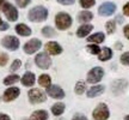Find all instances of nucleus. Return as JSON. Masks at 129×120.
Segmentation results:
<instances>
[{"instance_id": "nucleus-39", "label": "nucleus", "mask_w": 129, "mask_h": 120, "mask_svg": "<svg viewBox=\"0 0 129 120\" xmlns=\"http://www.w3.org/2000/svg\"><path fill=\"white\" fill-rule=\"evenodd\" d=\"M123 32H124V36L127 37V38H129V24L124 27V29H123Z\"/></svg>"}, {"instance_id": "nucleus-37", "label": "nucleus", "mask_w": 129, "mask_h": 120, "mask_svg": "<svg viewBox=\"0 0 129 120\" xmlns=\"http://www.w3.org/2000/svg\"><path fill=\"white\" fill-rule=\"evenodd\" d=\"M123 14H124V16H129V3H127V4L123 6Z\"/></svg>"}, {"instance_id": "nucleus-2", "label": "nucleus", "mask_w": 129, "mask_h": 120, "mask_svg": "<svg viewBox=\"0 0 129 120\" xmlns=\"http://www.w3.org/2000/svg\"><path fill=\"white\" fill-rule=\"evenodd\" d=\"M72 17L66 12H59L55 16V25L59 30H67L72 25Z\"/></svg>"}, {"instance_id": "nucleus-31", "label": "nucleus", "mask_w": 129, "mask_h": 120, "mask_svg": "<svg viewBox=\"0 0 129 120\" xmlns=\"http://www.w3.org/2000/svg\"><path fill=\"white\" fill-rule=\"evenodd\" d=\"M22 66V61L19 59H14L13 63L11 64V66H10V70L12 71V72H14V71H17V70H19V67Z\"/></svg>"}, {"instance_id": "nucleus-25", "label": "nucleus", "mask_w": 129, "mask_h": 120, "mask_svg": "<svg viewBox=\"0 0 129 120\" xmlns=\"http://www.w3.org/2000/svg\"><path fill=\"white\" fill-rule=\"evenodd\" d=\"M19 76L18 74H10V76H7V77H5L4 82L3 83L5 84V85H12V84L17 83V82H19Z\"/></svg>"}, {"instance_id": "nucleus-7", "label": "nucleus", "mask_w": 129, "mask_h": 120, "mask_svg": "<svg viewBox=\"0 0 129 120\" xmlns=\"http://www.w3.org/2000/svg\"><path fill=\"white\" fill-rule=\"evenodd\" d=\"M3 12H4L5 17L9 19L10 22H16L18 19V10L14 7L12 4L6 3L3 7Z\"/></svg>"}, {"instance_id": "nucleus-16", "label": "nucleus", "mask_w": 129, "mask_h": 120, "mask_svg": "<svg viewBox=\"0 0 129 120\" xmlns=\"http://www.w3.org/2000/svg\"><path fill=\"white\" fill-rule=\"evenodd\" d=\"M92 30H93L92 24H83V25H80L78 28V30H77V36L78 37H86Z\"/></svg>"}, {"instance_id": "nucleus-18", "label": "nucleus", "mask_w": 129, "mask_h": 120, "mask_svg": "<svg viewBox=\"0 0 129 120\" xmlns=\"http://www.w3.org/2000/svg\"><path fill=\"white\" fill-rule=\"evenodd\" d=\"M49 115H48V112L40 109V111H35L30 115V120H48Z\"/></svg>"}, {"instance_id": "nucleus-3", "label": "nucleus", "mask_w": 129, "mask_h": 120, "mask_svg": "<svg viewBox=\"0 0 129 120\" xmlns=\"http://www.w3.org/2000/svg\"><path fill=\"white\" fill-rule=\"evenodd\" d=\"M28 97L29 101L34 103V105H37V103H42L47 100V95L46 92H43L41 89H30L28 92Z\"/></svg>"}, {"instance_id": "nucleus-42", "label": "nucleus", "mask_w": 129, "mask_h": 120, "mask_svg": "<svg viewBox=\"0 0 129 120\" xmlns=\"http://www.w3.org/2000/svg\"><path fill=\"white\" fill-rule=\"evenodd\" d=\"M7 1L6 0H0V10H3V7H4V5L6 4Z\"/></svg>"}, {"instance_id": "nucleus-44", "label": "nucleus", "mask_w": 129, "mask_h": 120, "mask_svg": "<svg viewBox=\"0 0 129 120\" xmlns=\"http://www.w3.org/2000/svg\"><path fill=\"white\" fill-rule=\"evenodd\" d=\"M124 120H129V115H127V116H125V118H124Z\"/></svg>"}, {"instance_id": "nucleus-35", "label": "nucleus", "mask_w": 129, "mask_h": 120, "mask_svg": "<svg viewBox=\"0 0 129 120\" xmlns=\"http://www.w3.org/2000/svg\"><path fill=\"white\" fill-rule=\"evenodd\" d=\"M56 1L61 5H73L75 3V0H56Z\"/></svg>"}, {"instance_id": "nucleus-26", "label": "nucleus", "mask_w": 129, "mask_h": 120, "mask_svg": "<svg viewBox=\"0 0 129 120\" xmlns=\"http://www.w3.org/2000/svg\"><path fill=\"white\" fill-rule=\"evenodd\" d=\"M85 90H86V84H85V82L79 81L78 83L75 84V88H74L75 94H77V95H81V94L85 92Z\"/></svg>"}, {"instance_id": "nucleus-28", "label": "nucleus", "mask_w": 129, "mask_h": 120, "mask_svg": "<svg viewBox=\"0 0 129 120\" xmlns=\"http://www.w3.org/2000/svg\"><path fill=\"white\" fill-rule=\"evenodd\" d=\"M79 4L83 9H90V7L94 6L96 0H79Z\"/></svg>"}, {"instance_id": "nucleus-10", "label": "nucleus", "mask_w": 129, "mask_h": 120, "mask_svg": "<svg viewBox=\"0 0 129 120\" xmlns=\"http://www.w3.org/2000/svg\"><path fill=\"white\" fill-rule=\"evenodd\" d=\"M116 11V5L114 3H110V1H106L104 4H102L98 9V13L99 16H103V17H109L111 14H114Z\"/></svg>"}, {"instance_id": "nucleus-11", "label": "nucleus", "mask_w": 129, "mask_h": 120, "mask_svg": "<svg viewBox=\"0 0 129 120\" xmlns=\"http://www.w3.org/2000/svg\"><path fill=\"white\" fill-rule=\"evenodd\" d=\"M19 94H20L19 88H17V87H10L3 94V100L5 102H11V101H13V100H16L19 96Z\"/></svg>"}, {"instance_id": "nucleus-38", "label": "nucleus", "mask_w": 129, "mask_h": 120, "mask_svg": "<svg viewBox=\"0 0 129 120\" xmlns=\"http://www.w3.org/2000/svg\"><path fill=\"white\" fill-rule=\"evenodd\" d=\"M0 120H11V118L5 113H0Z\"/></svg>"}, {"instance_id": "nucleus-5", "label": "nucleus", "mask_w": 129, "mask_h": 120, "mask_svg": "<svg viewBox=\"0 0 129 120\" xmlns=\"http://www.w3.org/2000/svg\"><path fill=\"white\" fill-rule=\"evenodd\" d=\"M19 40L16 36H12V35H7L5 36L3 40H1V46L9 49V51H17L19 48Z\"/></svg>"}, {"instance_id": "nucleus-13", "label": "nucleus", "mask_w": 129, "mask_h": 120, "mask_svg": "<svg viewBox=\"0 0 129 120\" xmlns=\"http://www.w3.org/2000/svg\"><path fill=\"white\" fill-rule=\"evenodd\" d=\"M44 48H46V53L50 54V55H59V54L62 53V47L57 42H54V41L48 42L44 46Z\"/></svg>"}, {"instance_id": "nucleus-23", "label": "nucleus", "mask_w": 129, "mask_h": 120, "mask_svg": "<svg viewBox=\"0 0 129 120\" xmlns=\"http://www.w3.org/2000/svg\"><path fill=\"white\" fill-rule=\"evenodd\" d=\"M63 112H64V105L62 102H57V103H55V105L51 106V113H53L55 116L61 115Z\"/></svg>"}, {"instance_id": "nucleus-6", "label": "nucleus", "mask_w": 129, "mask_h": 120, "mask_svg": "<svg viewBox=\"0 0 129 120\" xmlns=\"http://www.w3.org/2000/svg\"><path fill=\"white\" fill-rule=\"evenodd\" d=\"M110 115L109 108L105 103H99L93 111V119L94 120H106Z\"/></svg>"}, {"instance_id": "nucleus-45", "label": "nucleus", "mask_w": 129, "mask_h": 120, "mask_svg": "<svg viewBox=\"0 0 129 120\" xmlns=\"http://www.w3.org/2000/svg\"><path fill=\"white\" fill-rule=\"evenodd\" d=\"M22 120H28V119H22Z\"/></svg>"}, {"instance_id": "nucleus-40", "label": "nucleus", "mask_w": 129, "mask_h": 120, "mask_svg": "<svg viewBox=\"0 0 129 120\" xmlns=\"http://www.w3.org/2000/svg\"><path fill=\"white\" fill-rule=\"evenodd\" d=\"M7 29H9V24L5 23V22L0 25V31H4V30H7Z\"/></svg>"}, {"instance_id": "nucleus-12", "label": "nucleus", "mask_w": 129, "mask_h": 120, "mask_svg": "<svg viewBox=\"0 0 129 120\" xmlns=\"http://www.w3.org/2000/svg\"><path fill=\"white\" fill-rule=\"evenodd\" d=\"M47 94L55 100H61L64 97V91L63 89L59 87V85H50L49 88H47Z\"/></svg>"}, {"instance_id": "nucleus-20", "label": "nucleus", "mask_w": 129, "mask_h": 120, "mask_svg": "<svg viewBox=\"0 0 129 120\" xmlns=\"http://www.w3.org/2000/svg\"><path fill=\"white\" fill-rule=\"evenodd\" d=\"M98 58L101 61H108L112 58V51L108 47H104L103 49H101V53L98 54Z\"/></svg>"}, {"instance_id": "nucleus-21", "label": "nucleus", "mask_w": 129, "mask_h": 120, "mask_svg": "<svg viewBox=\"0 0 129 120\" xmlns=\"http://www.w3.org/2000/svg\"><path fill=\"white\" fill-rule=\"evenodd\" d=\"M38 84H40L41 87H43V88H49L51 85L50 76H49V74H46V73L41 74V76L38 77Z\"/></svg>"}, {"instance_id": "nucleus-14", "label": "nucleus", "mask_w": 129, "mask_h": 120, "mask_svg": "<svg viewBox=\"0 0 129 120\" xmlns=\"http://www.w3.org/2000/svg\"><path fill=\"white\" fill-rule=\"evenodd\" d=\"M127 85H128V83H127L125 79H117V81H115V82L112 83L111 88H112V91L115 92L116 95H118V94H121V92L127 88Z\"/></svg>"}, {"instance_id": "nucleus-8", "label": "nucleus", "mask_w": 129, "mask_h": 120, "mask_svg": "<svg viewBox=\"0 0 129 120\" xmlns=\"http://www.w3.org/2000/svg\"><path fill=\"white\" fill-rule=\"evenodd\" d=\"M42 47V42L38 40V38H31L29 40L23 47V51L26 53V54H34L36 53L37 51H40V48Z\"/></svg>"}, {"instance_id": "nucleus-32", "label": "nucleus", "mask_w": 129, "mask_h": 120, "mask_svg": "<svg viewBox=\"0 0 129 120\" xmlns=\"http://www.w3.org/2000/svg\"><path fill=\"white\" fill-rule=\"evenodd\" d=\"M9 63V55L6 53H0V66L3 67Z\"/></svg>"}, {"instance_id": "nucleus-22", "label": "nucleus", "mask_w": 129, "mask_h": 120, "mask_svg": "<svg viewBox=\"0 0 129 120\" xmlns=\"http://www.w3.org/2000/svg\"><path fill=\"white\" fill-rule=\"evenodd\" d=\"M93 18V13L90 11H81L78 14V21L80 23H87Z\"/></svg>"}, {"instance_id": "nucleus-36", "label": "nucleus", "mask_w": 129, "mask_h": 120, "mask_svg": "<svg viewBox=\"0 0 129 120\" xmlns=\"http://www.w3.org/2000/svg\"><path fill=\"white\" fill-rule=\"evenodd\" d=\"M72 120H87V118L84 115V114H80V113H77L75 115L73 116V119Z\"/></svg>"}, {"instance_id": "nucleus-30", "label": "nucleus", "mask_w": 129, "mask_h": 120, "mask_svg": "<svg viewBox=\"0 0 129 120\" xmlns=\"http://www.w3.org/2000/svg\"><path fill=\"white\" fill-rule=\"evenodd\" d=\"M105 28H106V31H108V34H114V32H115V29H116L115 21H109V22H106Z\"/></svg>"}, {"instance_id": "nucleus-4", "label": "nucleus", "mask_w": 129, "mask_h": 120, "mask_svg": "<svg viewBox=\"0 0 129 120\" xmlns=\"http://www.w3.org/2000/svg\"><path fill=\"white\" fill-rule=\"evenodd\" d=\"M35 64L42 70H47L51 66V59L49 54L43 52V53H38L35 58Z\"/></svg>"}, {"instance_id": "nucleus-15", "label": "nucleus", "mask_w": 129, "mask_h": 120, "mask_svg": "<svg viewBox=\"0 0 129 120\" xmlns=\"http://www.w3.org/2000/svg\"><path fill=\"white\" fill-rule=\"evenodd\" d=\"M20 82L24 87H32L35 82H36V77H35V73L32 72H25L23 74V77L20 78Z\"/></svg>"}, {"instance_id": "nucleus-34", "label": "nucleus", "mask_w": 129, "mask_h": 120, "mask_svg": "<svg viewBox=\"0 0 129 120\" xmlns=\"http://www.w3.org/2000/svg\"><path fill=\"white\" fill-rule=\"evenodd\" d=\"M31 3V0H16V4L18 5L20 9H24V7H26L29 4Z\"/></svg>"}, {"instance_id": "nucleus-9", "label": "nucleus", "mask_w": 129, "mask_h": 120, "mask_svg": "<svg viewBox=\"0 0 129 120\" xmlns=\"http://www.w3.org/2000/svg\"><path fill=\"white\" fill-rule=\"evenodd\" d=\"M103 76H104V70L102 67H93L87 73V82L91 84H96L101 82Z\"/></svg>"}, {"instance_id": "nucleus-17", "label": "nucleus", "mask_w": 129, "mask_h": 120, "mask_svg": "<svg viewBox=\"0 0 129 120\" xmlns=\"http://www.w3.org/2000/svg\"><path fill=\"white\" fill-rule=\"evenodd\" d=\"M14 29H16V32H17L18 35H20V36H30V35H31V29L24 23L17 24Z\"/></svg>"}, {"instance_id": "nucleus-27", "label": "nucleus", "mask_w": 129, "mask_h": 120, "mask_svg": "<svg viewBox=\"0 0 129 120\" xmlns=\"http://www.w3.org/2000/svg\"><path fill=\"white\" fill-rule=\"evenodd\" d=\"M42 35L44 37H54L56 35V31L51 27H44L42 29Z\"/></svg>"}, {"instance_id": "nucleus-24", "label": "nucleus", "mask_w": 129, "mask_h": 120, "mask_svg": "<svg viewBox=\"0 0 129 120\" xmlns=\"http://www.w3.org/2000/svg\"><path fill=\"white\" fill-rule=\"evenodd\" d=\"M104 40H105V35L103 32H96L91 36H88L87 38L88 42H94V43H102L104 42Z\"/></svg>"}, {"instance_id": "nucleus-1", "label": "nucleus", "mask_w": 129, "mask_h": 120, "mask_svg": "<svg viewBox=\"0 0 129 120\" xmlns=\"http://www.w3.org/2000/svg\"><path fill=\"white\" fill-rule=\"evenodd\" d=\"M28 18L30 22H34V23L44 22L48 18V10L44 6H35L29 11Z\"/></svg>"}, {"instance_id": "nucleus-41", "label": "nucleus", "mask_w": 129, "mask_h": 120, "mask_svg": "<svg viewBox=\"0 0 129 120\" xmlns=\"http://www.w3.org/2000/svg\"><path fill=\"white\" fill-rule=\"evenodd\" d=\"M116 21H117V23H123V17H122V16H117V17H116Z\"/></svg>"}, {"instance_id": "nucleus-19", "label": "nucleus", "mask_w": 129, "mask_h": 120, "mask_svg": "<svg viewBox=\"0 0 129 120\" xmlns=\"http://www.w3.org/2000/svg\"><path fill=\"white\" fill-rule=\"evenodd\" d=\"M103 92H104V87L103 85H94V87L88 89L86 94H87V97H96L99 96Z\"/></svg>"}, {"instance_id": "nucleus-29", "label": "nucleus", "mask_w": 129, "mask_h": 120, "mask_svg": "<svg viewBox=\"0 0 129 120\" xmlns=\"http://www.w3.org/2000/svg\"><path fill=\"white\" fill-rule=\"evenodd\" d=\"M86 49H87L91 54H99L101 53V48L97 46V45H93V43H90V45H87V47H86Z\"/></svg>"}, {"instance_id": "nucleus-33", "label": "nucleus", "mask_w": 129, "mask_h": 120, "mask_svg": "<svg viewBox=\"0 0 129 120\" xmlns=\"http://www.w3.org/2000/svg\"><path fill=\"white\" fill-rule=\"evenodd\" d=\"M121 63L123 65L129 66V52H125V53L122 54V56H121Z\"/></svg>"}, {"instance_id": "nucleus-43", "label": "nucleus", "mask_w": 129, "mask_h": 120, "mask_svg": "<svg viewBox=\"0 0 129 120\" xmlns=\"http://www.w3.org/2000/svg\"><path fill=\"white\" fill-rule=\"evenodd\" d=\"M3 23H4V22H3V19H1V17H0V25H1Z\"/></svg>"}]
</instances>
